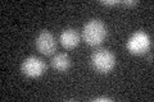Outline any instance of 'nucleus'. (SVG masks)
Segmentation results:
<instances>
[{
  "instance_id": "0eeeda50",
  "label": "nucleus",
  "mask_w": 154,
  "mask_h": 102,
  "mask_svg": "<svg viewBox=\"0 0 154 102\" xmlns=\"http://www.w3.org/2000/svg\"><path fill=\"white\" fill-rule=\"evenodd\" d=\"M51 66L58 71H66L71 66V57L66 52H58L51 57Z\"/></svg>"
},
{
  "instance_id": "6e6552de",
  "label": "nucleus",
  "mask_w": 154,
  "mask_h": 102,
  "mask_svg": "<svg viewBox=\"0 0 154 102\" xmlns=\"http://www.w3.org/2000/svg\"><path fill=\"white\" fill-rule=\"evenodd\" d=\"M103 5H116V4H119V1L117 0H108V1H102Z\"/></svg>"
},
{
  "instance_id": "39448f33",
  "label": "nucleus",
  "mask_w": 154,
  "mask_h": 102,
  "mask_svg": "<svg viewBox=\"0 0 154 102\" xmlns=\"http://www.w3.org/2000/svg\"><path fill=\"white\" fill-rule=\"evenodd\" d=\"M35 45L38 52H41L42 55H51L54 54L57 48V41L54 36L51 35V32H49L48 30H42L36 37Z\"/></svg>"
},
{
  "instance_id": "9d476101",
  "label": "nucleus",
  "mask_w": 154,
  "mask_h": 102,
  "mask_svg": "<svg viewBox=\"0 0 154 102\" xmlns=\"http://www.w3.org/2000/svg\"><path fill=\"white\" fill-rule=\"evenodd\" d=\"M119 4H123V5H135V4H136V1L128 0V1H119Z\"/></svg>"
},
{
  "instance_id": "1a4fd4ad",
  "label": "nucleus",
  "mask_w": 154,
  "mask_h": 102,
  "mask_svg": "<svg viewBox=\"0 0 154 102\" xmlns=\"http://www.w3.org/2000/svg\"><path fill=\"white\" fill-rule=\"evenodd\" d=\"M94 101H96V102H99V101H107V102H109L112 100H110L109 97H96V98H94Z\"/></svg>"
},
{
  "instance_id": "f257e3e1",
  "label": "nucleus",
  "mask_w": 154,
  "mask_h": 102,
  "mask_svg": "<svg viewBox=\"0 0 154 102\" xmlns=\"http://www.w3.org/2000/svg\"><path fill=\"white\" fill-rule=\"evenodd\" d=\"M107 26L100 19H90L84 26L82 37L88 45L98 46L104 41V38L107 37Z\"/></svg>"
},
{
  "instance_id": "7ed1b4c3",
  "label": "nucleus",
  "mask_w": 154,
  "mask_h": 102,
  "mask_svg": "<svg viewBox=\"0 0 154 102\" xmlns=\"http://www.w3.org/2000/svg\"><path fill=\"white\" fill-rule=\"evenodd\" d=\"M152 41H150V36L144 31H136L130 36L128 41H127V48L131 54L139 55V54H144L150 48Z\"/></svg>"
},
{
  "instance_id": "f03ea898",
  "label": "nucleus",
  "mask_w": 154,
  "mask_h": 102,
  "mask_svg": "<svg viewBox=\"0 0 154 102\" xmlns=\"http://www.w3.org/2000/svg\"><path fill=\"white\" fill-rule=\"evenodd\" d=\"M91 64L95 70L100 73H109L116 65V57L108 48H98L91 55Z\"/></svg>"
},
{
  "instance_id": "20e7f679",
  "label": "nucleus",
  "mask_w": 154,
  "mask_h": 102,
  "mask_svg": "<svg viewBox=\"0 0 154 102\" xmlns=\"http://www.w3.org/2000/svg\"><path fill=\"white\" fill-rule=\"evenodd\" d=\"M21 69H22L23 74H26L27 77L36 78V77H40V75L44 74V71L46 70V65L41 57L28 56L27 59L23 60Z\"/></svg>"
},
{
  "instance_id": "423d86ee",
  "label": "nucleus",
  "mask_w": 154,
  "mask_h": 102,
  "mask_svg": "<svg viewBox=\"0 0 154 102\" xmlns=\"http://www.w3.org/2000/svg\"><path fill=\"white\" fill-rule=\"evenodd\" d=\"M59 41L66 48H73L80 43V35L75 28H66L60 33Z\"/></svg>"
}]
</instances>
